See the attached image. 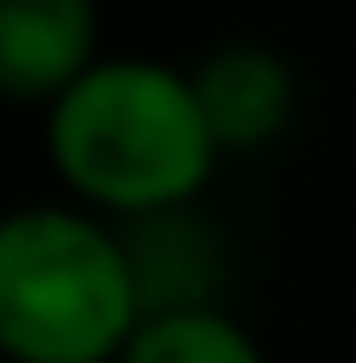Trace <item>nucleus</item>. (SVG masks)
Masks as SVG:
<instances>
[{
	"mask_svg": "<svg viewBox=\"0 0 356 363\" xmlns=\"http://www.w3.org/2000/svg\"><path fill=\"white\" fill-rule=\"evenodd\" d=\"M121 363H263V343L236 310H168L134 323Z\"/></svg>",
	"mask_w": 356,
	"mask_h": 363,
	"instance_id": "obj_6",
	"label": "nucleus"
},
{
	"mask_svg": "<svg viewBox=\"0 0 356 363\" xmlns=\"http://www.w3.org/2000/svg\"><path fill=\"white\" fill-rule=\"evenodd\" d=\"M134 269L142 316L168 310H229V235L202 216V202L161 208V216L115 222Z\"/></svg>",
	"mask_w": 356,
	"mask_h": 363,
	"instance_id": "obj_3",
	"label": "nucleus"
},
{
	"mask_svg": "<svg viewBox=\"0 0 356 363\" xmlns=\"http://www.w3.org/2000/svg\"><path fill=\"white\" fill-rule=\"evenodd\" d=\"M188 81L215 148H269L296 121V67L269 40H215Z\"/></svg>",
	"mask_w": 356,
	"mask_h": 363,
	"instance_id": "obj_4",
	"label": "nucleus"
},
{
	"mask_svg": "<svg viewBox=\"0 0 356 363\" xmlns=\"http://www.w3.org/2000/svg\"><path fill=\"white\" fill-rule=\"evenodd\" d=\"M142 296L121 229L81 202L0 208V357L121 363Z\"/></svg>",
	"mask_w": 356,
	"mask_h": 363,
	"instance_id": "obj_2",
	"label": "nucleus"
},
{
	"mask_svg": "<svg viewBox=\"0 0 356 363\" xmlns=\"http://www.w3.org/2000/svg\"><path fill=\"white\" fill-rule=\"evenodd\" d=\"M215 155L222 148L202 121L188 67L161 54H101L47 108V162L67 202L108 222L202 202Z\"/></svg>",
	"mask_w": 356,
	"mask_h": 363,
	"instance_id": "obj_1",
	"label": "nucleus"
},
{
	"mask_svg": "<svg viewBox=\"0 0 356 363\" xmlns=\"http://www.w3.org/2000/svg\"><path fill=\"white\" fill-rule=\"evenodd\" d=\"M101 61V21L88 0H0V94L54 108Z\"/></svg>",
	"mask_w": 356,
	"mask_h": 363,
	"instance_id": "obj_5",
	"label": "nucleus"
}]
</instances>
